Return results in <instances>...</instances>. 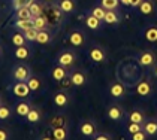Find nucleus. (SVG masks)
I'll list each match as a JSON object with an SVG mask.
<instances>
[{
    "mask_svg": "<svg viewBox=\"0 0 157 140\" xmlns=\"http://www.w3.org/2000/svg\"><path fill=\"white\" fill-rule=\"evenodd\" d=\"M35 42L40 43V45H47V43H49V42H51V35H49V31L47 28H45V30H39Z\"/></svg>",
    "mask_w": 157,
    "mask_h": 140,
    "instance_id": "obj_12",
    "label": "nucleus"
},
{
    "mask_svg": "<svg viewBox=\"0 0 157 140\" xmlns=\"http://www.w3.org/2000/svg\"><path fill=\"white\" fill-rule=\"evenodd\" d=\"M29 9H30V12H32V15H33V17H39V15H42V13H44V5H42L40 2L33 0V2L29 5Z\"/></svg>",
    "mask_w": 157,
    "mask_h": 140,
    "instance_id": "obj_14",
    "label": "nucleus"
},
{
    "mask_svg": "<svg viewBox=\"0 0 157 140\" xmlns=\"http://www.w3.org/2000/svg\"><path fill=\"white\" fill-rule=\"evenodd\" d=\"M96 139L97 140H108L109 137H108V136H96Z\"/></svg>",
    "mask_w": 157,
    "mask_h": 140,
    "instance_id": "obj_41",
    "label": "nucleus"
},
{
    "mask_svg": "<svg viewBox=\"0 0 157 140\" xmlns=\"http://www.w3.org/2000/svg\"><path fill=\"white\" fill-rule=\"evenodd\" d=\"M105 13H106V11H105L102 6H97V8H94V9L91 11V15H94V17H96V18H99L100 21H103Z\"/></svg>",
    "mask_w": 157,
    "mask_h": 140,
    "instance_id": "obj_35",
    "label": "nucleus"
},
{
    "mask_svg": "<svg viewBox=\"0 0 157 140\" xmlns=\"http://www.w3.org/2000/svg\"><path fill=\"white\" fill-rule=\"evenodd\" d=\"M139 9H141V12L144 13V15H150V13H153V11H154V5L151 3V2H148V0H142V3L139 5Z\"/></svg>",
    "mask_w": 157,
    "mask_h": 140,
    "instance_id": "obj_27",
    "label": "nucleus"
},
{
    "mask_svg": "<svg viewBox=\"0 0 157 140\" xmlns=\"http://www.w3.org/2000/svg\"><path fill=\"white\" fill-rule=\"evenodd\" d=\"M123 5H126V6H130V0H120Z\"/></svg>",
    "mask_w": 157,
    "mask_h": 140,
    "instance_id": "obj_42",
    "label": "nucleus"
},
{
    "mask_svg": "<svg viewBox=\"0 0 157 140\" xmlns=\"http://www.w3.org/2000/svg\"><path fill=\"white\" fill-rule=\"evenodd\" d=\"M15 57L18 60H25L29 58V55H30V49L25 46V45H23V46H17V49H15Z\"/></svg>",
    "mask_w": 157,
    "mask_h": 140,
    "instance_id": "obj_21",
    "label": "nucleus"
},
{
    "mask_svg": "<svg viewBox=\"0 0 157 140\" xmlns=\"http://www.w3.org/2000/svg\"><path fill=\"white\" fill-rule=\"evenodd\" d=\"M136 93L139 94V95H148V94L151 93V83L148 81H141L138 85H136Z\"/></svg>",
    "mask_w": 157,
    "mask_h": 140,
    "instance_id": "obj_11",
    "label": "nucleus"
},
{
    "mask_svg": "<svg viewBox=\"0 0 157 140\" xmlns=\"http://www.w3.org/2000/svg\"><path fill=\"white\" fill-rule=\"evenodd\" d=\"M141 3H142V0H130V6H133V8L139 6Z\"/></svg>",
    "mask_w": 157,
    "mask_h": 140,
    "instance_id": "obj_40",
    "label": "nucleus"
},
{
    "mask_svg": "<svg viewBox=\"0 0 157 140\" xmlns=\"http://www.w3.org/2000/svg\"><path fill=\"white\" fill-rule=\"evenodd\" d=\"M124 87L121 85L120 82H115V83H112L111 85V88H109V93L112 97H115V98H118V97H123L124 95Z\"/></svg>",
    "mask_w": 157,
    "mask_h": 140,
    "instance_id": "obj_13",
    "label": "nucleus"
},
{
    "mask_svg": "<svg viewBox=\"0 0 157 140\" xmlns=\"http://www.w3.org/2000/svg\"><path fill=\"white\" fill-rule=\"evenodd\" d=\"M144 131H145V134H148V136H154V134H157V122H154V121H148V122L144 125Z\"/></svg>",
    "mask_w": 157,
    "mask_h": 140,
    "instance_id": "obj_28",
    "label": "nucleus"
},
{
    "mask_svg": "<svg viewBox=\"0 0 157 140\" xmlns=\"http://www.w3.org/2000/svg\"><path fill=\"white\" fill-rule=\"evenodd\" d=\"M51 76H52V79L57 82H61L66 76H67V70H66V67L64 66H56L54 69H52V73H51Z\"/></svg>",
    "mask_w": 157,
    "mask_h": 140,
    "instance_id": "obj_6",
    "label": "nucleus"
},
{
    "mask_svg": "<svg viewBox=\"0 0 157 140\" xmlns=\"http://www.w3.org/2000/svg\"><path fill=\"white\" fill-rule=\"evenodd\" d=\"M84 40H85V37L79 30H73V31H71V35H69V42L72 43L73 46H81V45H84Z\"/></svg>",
    "mask_w": 157,
    "mask_h": 140,
    "instance_id": "obj_5",
    "label": "nucleus"
},
{
    "mask_svg": "<svg viewBox=\"0 0 157 140\" xmlns=\"http://www.w3.org/2000/svg\"><path fill=\"white\" fill-rule=\"evenodd\" d=\"M71 83L75 87H82L85 83V75L82 72H73L71 73Z\"/></svg>",
    "mask_w": 157,
    "mask_h": 140,
    "instance_id": "obj_10",
    "label": "nucleus"
},
{
    "mask_svg": "<svg viewBox=\"0 0 157 140\" xmlns=\"http://www.w3.org/2000/svg\"><path fill=\"white\" fill-rule=\"evenodd\" d=\"M47 24H48V18L44 17V15H39V17H33V25L36 30H45L47 28Z\"/></svg>",
    "mask_w": 157,
    "mask_h": 140,
    "instance_id": "obj_15",
    "label": "nucleus"
},
{
    "mask_svg": "<svg viewBox=\"0 0 157 140\" xmlns=\"http://www.w3.org/2000/svg\"><path fill=\"white\" fill-rule=\"evenodd\" d=\"M75 54H73V51H64V52H61L60 55H59V58H57V63L60 64V66H64V67H71L73 63H75Z\"/></svg>",
    "mask_w": 157,
    "mask_h": 140,
    "instance_id": "obj_3",
    "label": "nucleus"
},
{
    "mask_svg": "<svg viewBox=\"0 0 157 140\" xmlns=\"http://www.w3.org/2000/svg\"><path fill=\"white\" fill-rule=\"evenodd\" d=\"M8 137H9L8 131H6V130H2V128H0V140H6Z\"/></svg>",
    "mask_w": 157,
    "mask_h": 140,
    "instance_id": "obj_39",
    "label": "nucleus"
},
{
    "mask_svg": "<svg viewBox=\"0 0 157 140\" xmlns=\"http://www.w3.org/2000/svg\"><path fill=\"white\" fill-rule=\"evenodd\" d=\"M141 130V124H138V122H132L130 125H129V133H136V131H139Z\"/></svg>",
    "mask_w": 157,
    "mask_h": 140,
    "instance_id": "obj_38",
    "label": "nucleus"
},
{
    "mask_svg": "<svg viewBox=\"0 0 157 140\" xmlns=\"http://www.w3.org/2000/svg\"><path fill=\"white\" fill-rule=\"evenodd\" d=\"M79 131H81V134H84V136H93L96 128H94V124H93V122H84V124L81 125Z\"/></svg>",
    "mask_w": 157,
    "mask_h": 140,
    "instance_id": "obj_23",
    "label": "nucleus"
},
{
    "mask_svg": "<svg viewBox=\"0 0 157 140\" xmlns=\"http://www.w3.org/2000/svg\"><path fill=\"white\" fill-rule=\"evenodd\" d=\"M15 17H17V20H29V18H33V15H32V12L29 9V6L17 9V11H15Z\"/></svg>",
    "mask_w": 157,
    "mask_h": 140,
    "instance_id": "obj_19",
    "label": "nucleus"
},
{
    "mask_svg": "<svg viewBox=\"0 0 157 140\" xmlns=\"http://www.w3.org/2000/svg\"><path fill=\"white\" fill-rule=\"evenodd\" d=\"M118 13L115 12V9H112V11H106V13H105V18H103V21L108 24H115L118 23Z\"/></svg>",
    "mask_w": 157,
    "mask_h": 140,
    "instance_id": "obj_24",
    "label": "nucleus"
},
{
    "mask_svg": "<svg viewBox=\"0 0 157 140\" xmlns=\"http://www.w3.org/2000/svg\"><path fill=\"white\" fill-rule=\"evenodd\" d=\"M0 105H2V100H0Z\"/></svg>",
    "mask_w": 157,
    "mask_h": 140,
    "instance_id": "obj_46",
    "label": "nucleus"
},
{
    "mask_svg": "<svg viewBox=\"0 0 157 140\" xmlns=\"http://www.w3.org/2000/svg\"><path fill=\"white\" fill-rule=\"evenodd\" d=\"M67 103H69V97H67L66 93L59 91V93L54 94V105L57 106V107H64Z\"/></svg>",
    "mask_w": 157,
    "mask_h": 140,
    "instance_id": "obj_9",
    "label": "nucleus"
},
{
    "mask_svg": "<svg viewBox=\"0 0 157 140\" xmlns=\"http://www.w3.org/2000/svg\"><path fill=\"white\" fill-rule=\"evenodd\" d=\"M156 76H157V67H156Z\"/></svg>",
    "mask_w": 157,
    "mask_h": 140,
    "instance_id": "obj_44",
    "label": "nucleus"
},
{
    "mask_svg": "<svg viewBox=\"0 0 157 140\" xmlns=\"http://www.w3.org/2000/svg\"><path fill=\"white\" fill-rule=\"evenodd\" d=\"M52 136H54V139L56 140H64L67 137V130L64 128V127H56L54 131H52Z\"/></svg>",
    "mask_w": 157,
    "mask_h": 140,
    "instance_id": "obj_25",
    "label": "nucleus"
},
{
    "mask_svg": "<svg viewBox=\"0 0 157 140\" xmlns=\"http://www.w3.org/2000/svg\"><path fill=\"white\" fill-rule=\"evenodd\" d=\"M145 39L148 40V42H157V27H150V28H147V31H145Z\"/></svg>",
    "mask_w": 157,
    "mask_h": 140,
    "instance_id": "obj_29",
    "label": "nucleus"
},
{
    "mask_svg": "<svg viewBox=\"0 0 157 140\" xmlns=\"http://www.w3.org/2000/svg\"><path fill=\"white\" fill-rule=\"evenodd\" d=\"M147 136H145V131H142V130H139V131H136V133H133L132 139L133 140H144Z\"/></svg>",
    "mask_w": 157,
    "mask_h": 140,
    "instance_id": "obj_37",
    "label": "nucleus"
},
{
    "mask_svg": "<svg viewBox=\"0 0 157 140\" xmlns=\"http://www.w3.org/2000/svg\"><path fill=\"white\" fill-rule=\"evenodd\" d=\"M30 109H32V107H30V105H29L27 101H21V103H18V105H17L15 112H17V115H18V116H24L25 118Z\"/></svg>",
    "mask_w": 157,
    "mask_h": 140,
    "instance_id": "obj_17",
    "label": "nucleus"
},
{
    "mask_svg": "<svg viewBox=\"0 0 157 140\" xmlns=\"http://www.w3.org/2000/svg\"><path fill=\"white\" fill-rule=\"evenodd\" d=\"M154 61H156V57H154V54H153L151 51H145V52H142V54L139 55V64L144 66V67L153 66Z\"/></svg>",
    "mask_w": 157,
    "mask_h": 140,
    "instance_id": "obj_4",
    "label": "nucleus"
},
{
    "mask_svg": "<svg viewBox=\"0 0 157 140\" xmlns=\"http://www.w3.org/2000/svg\"><path fill=\"white\" fill-rule=\"evenodd\" d=\"M15 27L20 28L21 31H25L29 28H33V18H29V20H17L15 21Z\"/></svg>",
    "mask_w": 157,
    "mask_h": 140,
    "instance_id": "obj_16",
    "label": "nucleus"
},
{
    "mask_svg": "<svg viewBox=\"0 0 157 140\" xmlns=\"http://www.w3.org/2000/svg\"><path fill=\"white\" fill-rule=\"evenodd\" d=\"M32 2H33V0H12L13 11H17V9H20V8H25V6H29Z\"/></svg>",
    "mask_w": 157,
    "mask_h": 140,
    "instance_id": "obj_33",
    "label": "nucleus"
},
{
    "mask_svg": "<svg viewBox=\"0 0 157 140\" xmlns=\"http://www.w3.org/2000/svg\"><path fill=\"white\" fill-rule=\"evenodd\" d=\"M57 6L61 9L63 13H71V12L75 11L76 3H75V0H60V2L57 3Z\"/></svg>",
    "mask_w": 157,
    "mask_h": 140,
    "instance_id": "obj_7",
    "label": "nucleus"
},
{
    "mask_svg": "<svg viewBox=\"0 0 157 140\" xmlns=\"http://www.w3.org/2000/svg\"><path fill=\"white\" fill-rule=\"evenodd\" d=\"M108 116L111 118L112 121H118V119H121V116H123L121 107H118V106H111L108 109Z\"/></svg>",
    "mask_w": 157,
    "mask_h": 140,
    "instance_id": "obj_18",
    "label": "nucleus"
},
{
    "mask_svg": "<svg viewBox=\"0 0 157 140\" xmlns=\"http://www.w3.org/2000/svg\"><path fill=\"white\" fill-rule=\"evenodd\" d=\"M45 2H54V0H45Z\"/></svg>",
    "mask_w": 157,
    "mask_h": 140,
    "instance_id": "obj_43",
    "label": "nucleus"
},
{
    "mask_svg": "<svg viewBox=\"0 0 157 140\" xmlns=\"http://www.w3.org/2000/svg\"><path fill=\"white\" fill-rule=\"evenodd\" d=\"M129 119H130V122H138V124H141V122H144V115H142L139 110H135V112L130 113Z\"/></svg>",
    "mask_w": 157,
    "mask_h": 140,
    "instance_id": "obj_34",
    "label": "nucleus"
},
{
    "mask_svg": "<svg viewBox=\"0 0 157 140\" xmlns=\"http://www.w3.org/2000/svg\"><path fill=\"white\" fill-rule=\"evenodd\" d=\"M0 54H2V49H0Z\"/></svg>",
    "mask_w": 157,
    "mask_h": 140,
    "instance_id": "obj_45",
    "label": "nucleus"
},
{
    "mask_svg": "<svg viewBox=\"0 0 157 140\" xmlns=\"http://www.w3.org/2000/svg\"><path fill=\"white\" fill-rule=\"evenodd\" d=\"M9 116H11V109L0 105V119H8Z\"/></svg>",
    "mask_w": 157,
    "mask_h": 140,
    "instance_id": "obj_36",
    "label": "nucleus"
},
{
    "mask_svg": "<svg viewBox=\"0 0 157 140\" xmlns=\"http://www.w3.org/2000/svg\"><path fill=\"white\" fill-rule=\"evenodd\" d=\"M120 0H102V8L106 9V11H112V9H117Z\"/></svg>",
    "mask_w": 157,
    "mask_h": 140,
    "instance_id": "obj_31",
    "label": "nucleus"
},
{
    "mask_svg": "<svg viewBox=\"0 0 157 140\" xmlns=\"http://www.w3.org/2000/svg\"><path fill=\"white\" fill-rule=\"evenodd\" d=\"M25 119H27L29 122H32V124L39 122V121H40V112H39L37 109H30L29 113H27V116H25Z\"/></svg>",
    "mask_w": 157,
    "mask_h": 140,
    "instance_id": "obj_26",
    "label": "nucleus"
},
{
    "mask_svg": "<svg viewBox=\"0 0 157 140\" xmlns=\"http://www.w3.org/2000/svg\"><path fill=\"white\" fill-rule=\"evenodd\" d=\"M27 85H29L30 91H33V93L39 91V90H40V87H42L40 79H39L37 76H30V78H29V81H27Z\"/></svg>",
    "mask_w": 157,
    "mask_h": 140,
    "instance_id": "obj_20",
    "label": "nucleus"
},
{
    "mask_svg": "<svg viewBox=\"0 0 157 140\" xmlns=\"http://www.w3.org/2000/svg\"><path fill=\"white\" fill-rule=\"evenodd\" d=\"M85 24H87V27H88V28H91V30H97V28L100 27V20L96 18L94 15H88V17L85 18Z\"/></svg>",
    "mask_w": 157,
    "mask_h": 140,
    "instance_id": "obj_22",
    "label": "nucleus"
},
{
    "mask_svg": "<svg viewBox=\"0 0 157 140\" xmlns=\"http://www.w3.org/2000/svg\"><path fill=\"white\" fill-rule=\"evenodd\" d=\"M25 37H24V33H15V35H12V43L15 45V46H23V45H25Z\"/></svg>",
    "mask_w": 157,
    "mask_h": 140,
    "instance_id": "obj_30",
    "label": "nucleus"
},
{
    "mask_svg": "<svg viewBox=\"0 0 157 140\" xmlns=\"http://www.w3.org/2000/svg\"><path fill=\"white\" fill-rule=\"evenodd\" d=\"M12 93L15 97H20V98H24L30 94V88L27 85V82H21V81H17L15 85H12Z\"/></svg>",
    "mask_w": 157,
    "mask_h": 140,
    "instance_id": "obj_2",
    "label": "nucleus"
},
{
    "mask_svg": "<svg viewBox=\"0 0 157 140\" xmlns=\"http://www.w3.org/2000/svg\"><path fill=\"white\" fill-rule=\"evenodd\" d=\"M37 31H39V30H36L35 27H33V28H29V30H25V31H23V33H24L25 40H29V42H35V40H36V36H37Z\"/></svg>",
    "mask_w": 157,
    "mask_h": 140,
    "instance_id": "obj_32",
    "label": "nucleus"
},
{
    "mask_svg": "<svg viewBox=\"0 0 157 140\" xmlns=\"http://www.w3.org/2000/svg\"><path fill=\"white\" fill-rule=\"evenodd\" d=\"M12 76H13V79H15V81L27 82L29 81V78L32 76V72H30V69H29L25 64H18L17 67H13Z\"/></svg>",
    "mask_w": 157,
    "mask_h": 140,
    "instance_id": "obj_1",
    "label": "nucleus"
},
{
    "mask_svg": "<svg viewBox=\"0 0 157 140\" xmlns=\"http://www.w3.org/2000/svg\"><path fill=\"white\" fill-rule=\"evenodd\" d=\"M90 58L93 60L94 63H102L106 58V54H105V51L102 48H93L90 51Z\"/></svg>",
    "mask_w": 157,
    "mask_h": 140,
    "instance_id": "obj_8",
    "label": "nucleus"
}]
</instances>
